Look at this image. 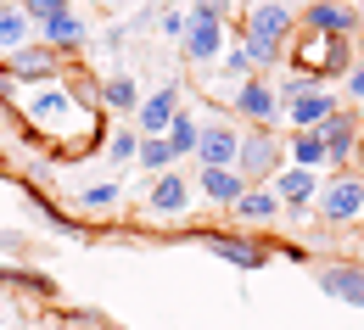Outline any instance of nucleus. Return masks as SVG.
Listing matches in <instances>:
<instances>
[{
  "label": "nucleus",
  "mask_w": 364,
  "mask_h": 330,
  "mask_svg": "<svg viewBox=\"0 0 364 330\" xmlns=\"http://www.w3.org/2000/svg\"><path fill=\"white\" fill-rule=\"evenodd\" d=\"M68 6H73V0H23V11H28V23H34V28L50 23L56 11H68Z\"/></svg>",
  "instance_id": "obj_29"
},
{
  "label": "nucleus",
  "mask_w": 364,
  "mask_h": 330,
  "mask_svg": "<svg viewBox=\"0 0 364 330\" xmlns=\"http://www.w3.org/2000/svg\"><path fill=\"white\" fill-rule=\"evenodd\" d=\"M202 246H208L213 258L235 263V269H264V263H269L264 241H252V236H225V230H208V236H202Z\"/></svg>",
  "instance_id": "obj_12"
},
{
  "label": "nucleus",
  "mask_w": 364,
  "mask_h": 330,
  "mask_svg": "<svg viewBox=\"0 0 364 330\" xmlns=\"http://www.w3.org/2000/svg\"><path fill=\"white\" fill-rule=\"evenodd\" d=\"M34 34H40V45H50L56 56H68V50H85V40H90V28H85V17H79L73 6H68V11H56L50 23H40Z\"/></svg>",
  "instance_id": "obj_15"
},
{
  "label": "nucleus",
  "mask_w": 364,
  "mask_h": 330,
  "mask_svg": "<svg viewBox=\"0 0 364 330\" xmlns=\"http://www.w3.org/2000/svg\"><path fill=\"white\" fill-rule=\"evenodd\" d=\"M6 73L17 79V84H56L62 79V56L50 45H23V50H11V62H6Z\"/></svg>",
  "instance_id": "obj_9"
},
{
  "label": "nucleus",
  "mask_w": 364,
  "mask_h": 330,
  "mask_svg": "<svg viewBox=\"0 0 364 330\" xmlns=\"http://www.w3.org/2000/svg\"><path fill=\"white\" fill-rule=\"evenodd\" d=\"M235 11H241V6H235V0H191V17H208V23H235Z\"/></svg>",
  "instance_id": "obj_27"
},
{
  "label": "nucleus",
  "mask_w": 364,
  "mask_h": 330,
  "mask_svg": "<svg viewBox=\"0 0 364 330\" xmlns=\"http://www.w3.org/2000/svg\"><path fill=\"white\" fill-rule=\"evenodd\" d=\"M235 112H241L252 129H274V123H280V101H274V84L264 73H252V79L235 84Z\"/></svg>",
  "instance_id": "obj_8"
},
{
  "label": "nucleus",
  "mask_w": 364,
  "mask_h": 330,
  "mask_svg": "<svg viewBox=\"0 0 364 330\" xmlns=\"http://www.w3.org/2000/svg\"><path fill=\"white\" fill-rule=\"evenodd\" d=\"M180 45H185V56H191L196 67H208V62H219V56H225L230 28H225V23H208V17H191V11H185V34H180Z\"/></svg>",
  "instance_id": "obj_10"
},
{
  "label": "nucleus",
  "mask_w": 364,
  "mask_h": 330,
  "mask_svg": "<svg viewBox=\"0 0 364 330\" xmlns=\"http://www.w3.org/2000/svg\"><path fill=\"white\" fill-rule=\"evenodd\" d=\"M331 112H336V95H331V90H309V95H297V101L286 106V123L303 135V129H319Z\"/></svg>",
  "instance_id": "obj_19"
},
{
  "label": "nucleus",
  "mask_w": 364,
  "mask_h": 330,
  "mask_svg": "<svg viewBox=\"0 0 364 330\" xmlns=\"http://www.w3.org/2000/svg\"><path fill=\"white\" fill-rule=\"evenodd\" d=\"M348 95H353V101H364V62H353V67H348Z\"/></svg>",
  "instance_id": "obj_31"
},
{
  "label": "nucleus",
  "mask_w": 364,
  "mask_h": 330,
  "mask_svg": "<svg viewBox=\"0 0 364 330\" xmlns=\"http://www.w3.org/2000/svg\"><path fill=\"white\" fill-rule=\"evenodd\" d=\"M11 95H17V79H11L6 67H0V101H11Z\"/></svg>",
  "instance_id": "obj_33"
},
{
  "label": "nucleus",
  "mask_w": 364,
  "mask_h": 330,
  "mask_svg": "<svg viewBox=\"0 0 364 330\" xmlns=\"http://www.w3.org/2000/svg\"><path fill=\"white\" fill-rule=\"evenodd\" d=\"M269 190L280 196V207H286L291 219H309V207H314V196H319V180L309 168H280L269 180Z\"/></svg>",
  "instance_id": "obj_11"
},
{
  "label": "nucleus",
  "mask_w": 364,
  "mask_h": 330,
  "mask_svg": "<svg viewBox=\"0 0 364 330\" xmlns=\"http://www.w3.org/2000/svg\"><path fill=\"white\" fill-rule=\"evenodd\" d=\"M163 34H174V40H180V34H185V11H168V17H163Z\"/></svg>",
  "instance_id": "obj_32"
},
{
  "label": "nucleus",
  "mask_w": 364,
  "mask_h": 330,
  "mask_svg": "<svg viewBox=\"0 0 364 330\" xmlns=\"http://www.w3.org/2000/svg\"><path fill=\"white\" fill-rule=\"evenodd\" d=\"M112 202H118V185H90L79 196V207H112Z\"/></svg>",
  "instance_id": "obj_30"
},
{
  "label": "nucleus",
  "mask_w": 364,
  "mask_h": 330,
  "mask_svg": "<svg viewBox=\"0 0 364 330\" xmlns=\"http://www.w3.org/2000/svg\"><path fill=\"white\" fill-rule=\"evenodd\" d=\"M28 202L40 207V219H46L50 230H62V236H85V241H90V224H85V219H68V213H62V207H56L50 196H40L34 185H28Z\"/></svg>",
  "instance_id": "obj_24"
},
{
  "label": "nucleus",
  "mask_w": 364,
  "mask_h": 330,
  "mask_svg": "<svg viewBox=\"0 0 364 330\" xmlns=\"http://www.w3.org/2000/svg\"><path fill=\"white\" fill-rule=\"evenodd\" d=\"M353 17H359V34H364V6H353Z\"/></svg>",
  "instance_id": "obj_35"
},
{
  "label": "nucleus",
  "mask_w": 364,
  "mask_h": 330,
  "mask_svg": "<svg viewBox=\"0 0 364 330\" xmlns=\"http://www.w3.org/2000/svg\"><path fill=\"white\" fill-rule=\"evenodd\" d=\"M291 56H297V67H303L309 79H319V84L353 67V56H348V40H336V34H309V28L297 34Z\"/></svg>",
  "instance_id": "obj_4"
},
{
  "label": "nucleus",
  "mask_w": 364,
  "mask_h": 330,
  "mask_svg": "<svg viewBox=\"0 0 364 330\" xmlns=\"http://www.w3.org/2000/svg\"><path fill=\"white\" fill-rule=\"evenodd\" d=\"M95 6H118V0H95Z\"/></svg>",
  "instance_id": "obj_37"
},
{
  "label": "nucleus",
  "mask_w": 364,
  "mask_h": 330,
  "mask_svg": "<svg viewBox=\"0 0 364 330\" xmlns=\"http://www.w3.org/2000/svg\"><path fill=\"white\" fill-rule=\"evenodd\" d=\"M196 135H202V118H196V112H185V106H180V112H174V123H168V135H163V145L174 151V163L196 151Z\"/></svg>",
  "instance_id": "obj_22"
},
{
  "label": "nucleus",
  "mask_w": 364,
  "mask_h": 330,
  "mask_svg": "<svg viewBox=\"0 0 364 330\" xmlns=\"http://www.w3.org/2000/svg\"><path fill=\"white\" fill-rule=\"evenodd\" d=\"M286 163L291 168H325V141H319L314 129H303V135H291V145H286Z\"/></svg>",
  "instance_id": "obj_23"
},
{
  "label": "nucleus",
  "mask_w": 364,
  "mask_h": 330,
  "mask_svg": "<svg viewBox=\"0 0 364 330\" xmlns=\"http://www.w3.org/2000/svg\"><path fill=\"white\" fill-rule=\"evenodd\" d=\"M135 163H140V168H146V174H151V180H157V174H168V168H174V151H168V145H163V141H140Z\"/></svg>",
  "instance_id": "obj_26"
},
{
  "label": "nucleus",
  "mask_w": 364,
  "mask_h": 330,
  "mask_svg": "<svg viewBox=\"0 0 364 330\" xmlns=\"http://www.w3.org/2000/svg\"><path fill=\"white\" fill-rule=\"evenodd\" d=\"M34 45V23L23 6H0V50H23Z\"/></svg>",
  "instance_id": "obj_21"
},
{
  "label": "nucleus",
  "mask_w": 364,
  "mask_h": 330,
  "mask_svg": "<svg viewBox=\"0 0 364 330\" xmlns=\"http://www.w3.org/2000/svg\"><path fill=\"white\" fill-rule=\"evenodd\" d=\"M196 185H202V196H208L213 207H235L241 190H247V180H241L235 168H196Z\"/></svg>",
  "instance_id": "obj_20"
},
{
  "label": "nucleus",
  "mask_w": 364,
  "mask_h": 330,
  "mask_svg": "<svg viewBox=\"0 0 364 330\" xmlns=\"http://www.w3.org/2000/svg\"><path fill=\"white\" fill-rule=\"evenodd\" d=\"M336 6H364V0H336Z\"/></svg>",
  "instance_id": "obj_36"
},
{
  "label": "nucleus",
  "mask_w": 364,
  "mask_h": 330,
  "mask_svg": "<svg viewBox=\"0 0 364 330\" xmlns=\"http://www.w3.org/2000/svg\"><path fill=\"white\" fill-rule=\"evenodd\" d=\"M314 207H319L325 224H353V219H364V180L359 174H336V180L314 196Z\"/></svg>",
  "instance_id": "obj_6"
},
{
  "label": "nucleus",
  "mask_w": 364,
  "mask_h": 330,
  "mask_svg": "<svg viewBox=\"0 0 364 330\" xmlns=\"http://www.w3.org/2000/svg\"><path fill=\"white\" fill-rule=\"evenodd\" d=\"M303 28H309V34H336V40H348V34H359V17H353V6H336V0H309Z\"/></svg>",
  "instance_id": "obj_16"
},
{
  "label": "nucleus",
  "mask_w": 364,
  "mask_h": 330,
  "mask_svg": "<svg viewBox=\"0 0 364 330\" xmlns=\"http://www.w3.org/2000/svg\"><path fill=\"white\" fill-rule=\"evenodd\" d=\"M135 151H140L135 129H112V141H107V157H112V163H135Z\"/></svg>",
  "instance_id": "obj_28"
},
{
  "label": "nucleus",
  "mask_w": 364,
  "mask_h": 330,
  "mask_svg": "<svg viewBox=\"0 0 364 330\" xmlns=\"http://www.w3.org/2000/svg\"><path fill=\"white\" fill-rule=\"evenodd\" d=\"M101 101H107L112 112H135V106H140V84H135V73H112V79L101 84Z\"/></svg>",
  "instance_id": "obj_25"
},
{
  "label": "nucleus",
  "mask_w": 364,
  "mask_h": 330,
  "mask_svg": "<svg viewBox=\"0 0 364 330\" xmlns=\"http://www.w3.org/2000/svg\"><path fill=\"white\" fill-rule=\"evenodd\" d=\"M235 145H241V129L230 118H202V135H196V168H235Z\"/></svg>",
  "instance_id": "obj_7"
},
{
  "label": "nucleus",
  "mask_w": 364,
  "mask_h": 330,
  "mask_svg": "<svg viewBox=\"0 0 364 330\" xmlns=\"http://www.w3.org/2000/svg\"><path fill=\"white\" fill-rule=\"evenodd\" d=\"M353 157H359V163H364V129H359V145H353Z\"/></svg>",
  "instance_id": "obj_34"
},
{
  "label": "nucleus",
  "mask_w": 364,
  "mask_h": 330,
  "mask_svg": "<svg viewBox=\"0 0 364 330\" xmlns=\"http://www.w3.org/2000/svg\"><path fill=\"white\" fill-rule=\"evenodd\" d=\"M180 106H185V90H180V79H168L163 90H151V95L135 106V135H140V141H163Z\"/></svg>",
  "instance_id": "obj_5"
},
{
  "label": "nucleus",
  "mask_w": 364,
  "mask_h": 330,
  "mask_svg": "<svg viewBox=\"0 0 364 330\" xmlns=\"http://www.w3.org/2000/svg\"><path fill=\"white\" fill-rule=\"evenodd\" d=\"M230 34H235V45L252 56V67L264 73V67H274V62L286 56L291 34H297V11H291L286 0H241Z\"/></svg>",
  "instance_id": "obj_1"
},
{
  "label": "nucleus",
  "mask_w": 364,
  "mask_h": 330,
  "mask_svg": "<svg viewBox=\"0 0 364 330\" xmlns=\"http://www.w3.org/2000/svg\"><path fill=\"white\" fill-rule=\"evenodd\" d=\"M314 135L325 141V163H336V168H348V163H353V145H359V123H353V112H342V106H336Z\"/></svg>",
  "instance_id": "obj_13"
},
{
  "label": "nucleus",
  "mask_w": 364,
  "mask_h": 330,
  "mask_svg": "<svg viewBox=\"0 0 364 330\" xmlns=\"http://www.w3.org/2000/svg\"><path fill=\"white\" fill-rule=\"evenodd\" d=\"M185 202H191V185H185L180 174L168 168V174H157L151 180V196H146V213H157V219H180Z\"/></svg>",
  "instance_id": "obj_17"
},
{
  "label": "nucleus",
  "mask_w": 364,
  "mask_h": 330,
  "mask_svg": "<svg viewBox=\"0 0 364 330\" xmlns=\"http://www.w3.org/2000/svg\"><path fill=\"white\" fill-rule=\"evenodd\" d=\"M230 213H235L241 224H274L286 207H280V196H274L269 185H247V190H241V202H235Z\"/></svg>",
  "instance_id": "obj_18"
},
{
  "label": "nucleus",
  "mask_w": 364,
  "mask_h": 330,
  "mask_svg": "<svg viewBox=\"0 0 364 330\" xmlns=\"http://www.w3.org/2000/svg\"><path fill=\"white\" fill-rule=\"evenodd\" d=\"M319 291L348 302V308H364V263H319Z\"/></svg>",
  "instance_id": "obj_14"
},
{
  "label": "nucleus",
  "mask_w": 364,
  "mask_h": 330,
  "mask_svg": "<svg viewBox=\"0 0 364 330\" xmlns=\"http://www.w3.org/2000/svg\"><path fill=\"white\" fill-rule=\"evenodd\" d=\"M23 118L34 123V129H46L56 151H62V129H73V151H90L95 145V118H85L79 106H73V95L62 90V79L56 84H40V95H28L23 101Z\"/></svg>",
  "instance_id": "obj_2"
},
{
  "label": "nucleus",
  "mask_w": 364,
  "mask_h": 330,
  "mask_svg": "<svg viewBox=\"0 0 364 330\" xmlns=\"http://www.w3.org/2000/svg\"><path fill=\"white\" fill-rule=\"evenodd\" d=\"M280 168H286V145L274 141L269 129H247L241 145H235V174H241L247 185H269Z\"/></svg>",
  "instance_id": "obj_3"
}]
</instances>
